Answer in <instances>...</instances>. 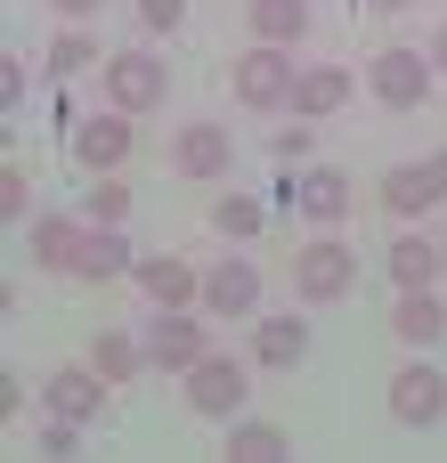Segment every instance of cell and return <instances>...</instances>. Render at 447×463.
Segmentation results:
<instances>
[{
  "label": "cell",
  "instance_id": "1",
  "mask_svg": "<svg viewBox=\"0 0 447 463\" xmlns=\"http://www.w3.org/2000/svg\"><path fill=\"white\" fill-rule=\"evenodd\" d=\"M293 293H301L309 309L350 301V293H358V252H350V236H309V244L293 252Z\"/></svg>",
  "mask_w": 447,
  "mask_h": 463
},
{
  "label": "cell",
  "instance_id": "2",
  "mask_svg": "<svg viewBox=\"0 0 447 463\" xmlns=\"http://www.w3.org/2000/svg\"><path fill=\"white\" fill-rule=\"evenodd\" d=\"M228 81H236V106H244V114H293V81H301V65H293L285 49L252 41V49L228 65Z\"/></svg>",
  "mask_w": 447,
  "mask_h": 463
},
{
  "label": "cell",
  "instance_id": "3",
  "mask_svg": "<svg viewBox=\"0 0 447 463\" xmlns=\"http://www.w3.org/2000/svg\"><path fill=\"white\" fill-rule=\"evenodd\" d=\"M244 399H252V366H244V358L204 350V358L187 366V415H204V423H236Z\"/></svg>",
  "mask_w": 447,
  "mask_h": 463
},
{
  "label": "cell",
  "instance_id": "4",
  "mask_svg": "<svg viewBox=\"0 0 447 463\" xmlns=\"http://www.w3.org/2000/svg\"><path fill=\"white\" fill-rule=\"evenodd\" d=\"M98 73H106V106H122V114H155L171 98V65L155 49H114Z\"/></svg>",
  "mask_w": 447,
  "mask_h": 463
},
{
  "label": "cell",
  "instance_id": "5",
  "mask_svg": "<svg viewBox=\"0 0 447 463\" xmlns=\"http://www.w3.org/2000/svg\"><path fill=\"white\" fill-rule=\"evenodd\" d=\"M432 81H440V65H432V49H383L375 65H366V90L391 106V114H415L423 98H432Z\"/></svg>",
  "mask_w": 447,
  "mask_h": 463
},
{
  "label": "cell",
  "instance_id": "6",
  "mask_svg": "<svg viewBox=\"0 0 447 463\" xmlns=\"http://www.w3.org/2000/svg\"><path fill=\"white\" fill-rule=\"evenodd\" d=\"M171 171L195 179V187H220L236 171V138L220 122H187V130H171Z\"/></svg>",
  "mask_w": 447,
  "mask_h": 463
},
{
  "label": "cell",
  "instance_id": "7",
  "mask_svg": "<svg viewBox=\"0 0 447 463\" xmlns=\"http://www.w3.org/2000/svg\"><path fill=\"white\" fill-rule=\"evenodd\" d=\"M204 350H212V326L195 309H155V326H147V366L155 374H187Z\"/></svg>",
  "mask_w": 447,
  "mask_h": 463
},
{
  "label": "cell",
  "instance_id": "8",
  "mask_svg": "<svg viewBox=\"0 0 447 463\" xmlns=\"http://www.w3.org/2000/svg\"><path fill=\"white\" fill-rule=\"evenodd\" d=\"M138 114H122V106H106V114H90V122H73V163L98 179V171H122L130 163V146H138V130H130Z\"/></svg>",
  "mask_w": 447,
  "mask_h": 463
},
{
  "label": "cell",
  "instance_id": "9",
  "mask_svg": "<svg viewBox=\"0 0 447 463\" xmlns=\"http://www.w3.org/2000/svg\"><path fill=\"white\" fill-rule=\"evenodd\" d=\"M447 415V374L440 366H399L391 374V423L399 431H432Z\"/></svg>",
  "mask_w": 447,
  "mask_h": 463
},
{
  "label": "cell",
  "instance_id": "10",
  "mask_svg": "<svg viewBox=\"0 0 447 463\" xmlns=\"http://www.w3.org/2000/svg\"><path fill=\"white\" fill-rule=\"evenodd\" d=\"M130 285L147 293V309H195V301H204V277H195L179 252H138Z\"/></svg>",
  "mask_w": 447,
  "mask_h": 463
},
{
  "label": "cell",
  "instance_id": "11",
  "mask_svg": "<svg viewBox=\"0 0 447 463\" xmlns=\"http://www.w3.org/2000/svg\"><path fill=\"white\" fill-rule=\"evenodd\" d=\"M195 309L204 317H261V260H212Z\"/></svg>",
  "mask_w": 447,
  "mask_h": 463
},
{
  "label": "cell",
  "instance_id": "12",
  "mask_svg": "<svg viewBox=\"0 0 447 463\" xmlns=\"http://www.w3.org/2000/svg\"><path fill=\"white\" fill-rule=\"evenodd\" d=\"M106 374L98 366H57L49 383H41V415H65V423H98L106 415Z\"/></svg>",
  "mask_w": 447,
  "mask_h": 463
},
{
  "label": "cell",
  "instance_id": "13",
  "mask_svg": "<svg viewBox=\"0 0 447 463\" xmlns=\"http://www.w3.org/2000/svg\"><path fill=\"white\" fill-rule=\"evenodd\" d=\"M81 244H90V220H65V212H41V220L24 228V260H33V269H57V277H73Z\"/></svg>",
  "mask_w": 447,
  "mask_h": 463
},
{
  "label": "cell",
  "instance_id": "14",
  "mask_svg": "<svg viewBox=\"0 0 447 463\" xmlns=\"http://www.w3.org/2000/svg\"><path fill=\"white\" fill-rule=\"evenodd\" d=\"M293 203H301L318 228H342V220H350V171H334V163H309V171L293 179Z\"/></svg>",
  "mask_w": 447,
  "mask_h": 463
},
{
  "label": "cell",
  "instance_id": "15",
  "mask_svg": "<svg viewBox=\"0 0 447 463\" xmlns=\"http://www.w3.org/2000/svg\"><path fill=\"white\" fill-rule=\"evenodd\" d=\"M301 358H309V317H285V309H277V317H261V326H252V366L293 374Z\"/></svg>",
  "mask_w": 447,
  "mask_h": 463
},
{
  "label": "cell",
  "instance_id": "16",
  "mask_svg": "<svg viewBox=\"0 0 447 463\" xmlns=\"http://www.w3.org/2000/svg\"><path fill=\"white\" fill-rule=\"evenodd\" d=\"M244 24H252V41H269V49H301L309 24H318V8H309V0H244Z\"/></svg>",
  "mask_w": 447,
  "mask_h": 463
},
{
  "label": "cell",
  "instance_id": "17",
  "mask_svg": "<svg viewBox=\"0 0 447 463\" xmlns=\"http://www.w3.org/2000/svg\"><path fill=\"white\" fill-rule=\"evenodd\" d=\"M350 65H301V81H293V114L301 122H326V114H342L350 106Z\"/></svg>",
  "mask_w": 447,
  "mask_h": 463
},
{
  "label": "cell",
  "instance_id": "18",
  "mask_svg": "<svg viewBox=\"0 0 447 463\" xmlns=\"http://www.w3.org/2000/svg\"><path fill=\"white\" fill-rule=\"evenodd\" d=\"M383 203H391V220H423L447 195H440V179H432V163H391L383 171Z\"/></svg>",
  "mask_w": 447,
  "mask_h": 463
},
{
  "label": "cell",
  "instance_id": "19",
  "mask_svg": "<svg viewBox=\"0 0 447 463\" xmlns=\"http://www.w3.org/2000/svg\"><path fill=\"white\" fill-rule=\"evenodd\" d=\"M391 334L407 342V350H432V342H447V301L423 285V293H399V309H391Z\"/></svg>",
  "mask_w": 447,
  "mask_h": 463
},
{
  "label": "cell",
  "instance_id": "20",
  "mask_svg": "<svg viewBox=\"0 0 447 463\" xmlns=\"http://www.w3.org/2000/svg\"><path fill=\"white\" fill-rule=\"evenodd\" d=\"M130 269H138L130 236H122V228H90V244H81L73 277H90V285H114V277H130Z\"/></svg>",
  "mask_w": 447,
  "mask_h": 463
},
{
  "label": "cell",
  "instance_id": "21",
  "mask_svg": "<svg viewBox=\"0 0 447 463\" xmlns=\"http://www.w3.org/2000/svg\"><path fill=\"white\" fill-rule=\"evenodd\" d=\"M391 285H399V293H423V285H440V244L407 228V236L391 244Z\"/></svg>",
  "mask_w": 447,
  "mask_h": 463
},
{
  "label": "cell",
  "instance_id": "22",
  "mask_svg": "<svg viewBox=\"0 0 447 463\" xmlns=\"http://www.w3.org/2000/svg\"><path fill=\"white\" fill-rule=\"evenodd\" d=\"M220 456H236V463H285L293 456V439H285V423H228V448Z\"/></svg>",
  "mask_w": 447,
  "mask_h": 463
},
{
  "label": "cell",
  "instance_id": "23",
  "mask_svg": "<svg viewBox=\"0 0 447 463\" xmlns=\"http://www.w3.org/2000/svg\"><path fill=\"white\" fill-rule=\"evenodd\" d=\"M261 228H269V203H261V195H212V236L252 244Z\"/></svg>",
  "mask_w": 447,
  "mask_h": 463
},
{
  "label": "cell",
  "instance_id": "24",
  "mask_svg": "<svg viewBox=\"0 0 447 463\" xmlns=\"http://www.w3.org/2000/svg\"><path fill=\"white\" fill-rule=\"evenodd\" d=\"M90 366H98L106 383H130V374H147V342H130V334H98V342H90Z\"/></svg>",
  "mask_w": 447,
  "mask_h": 463
},
{
  "label": "cell",
  "instance_id": "25",
  "mask_svg": "<svg viewBox=\"0 0 447 463\" xmlns=\"http://www.w3.org/2000/svg\"><path fill=\"white\" fill-rule=\"evenodd\" d=\"M81 220H90V228H122V220H130V187H122L114 171H98V179H90V212H81Z\"/></svg>",
  "mask_w": 447,
  "mask_h": 463
},
{
  "label": "cell",
  "instance_id": "26",
  "mask_svg": "<svg viewBox=\"0 0 447 463\" xmlns=\"http://www.w3.org/2000/svg\"><path fill=\"white\" fill-rule=\"evenodd\" d=\"M90 65H106V57H98V41H90L81 24H65V33L49 41V73H90Z\"/></svg>",
  "mask_w": 447,
  "mask_h": 463
},
{
  "label": "cell",
  "instance_id": "27",
  "mask_svg": "<svg viewBox=\"0 0 447 463\" xmlns=\"http://www.w3.org/2000/svg\"><path fill=\"white\" fill-rule=\"evenodd\" d=\"M309 146H318V130H309L301 114H293L285 130H269V155H277V163H309Z\"/></svg>",
  "mask_w": 447,
  "mask_h": 463
},
{
  "label": "cell",
  "instance_id": "28",
  "mask_svg": "<svg viewBox=\"0 0 447 463\" xmlns=\"http://www.w3.org/2000/svg\"><path fill=\"white\" fill-rule=\"evenodd\" d=\"M81 431H90V423H65V415H41L33 448H41V456H73V448H81Z\"/></svg>",
  "mask_w": 447,
  "mask_h": 463
},
{
  "label": "cell",
  "instance_id": "29",
  "mask_svg": "<svg viewBox=\"0 0 447 463\" xmlns=\"http://www.w3.org/2000/svg\"><path fill=\"white\" fill-rule=\"evenodd\" d=\"M130 8H138L147 33H179V24H187V0H130Z\"/></svg>",
  "mask_w": 447,
  "mask_h": 463
},
{
  "label": "cell",
  "instance_id": "30",
  "mask_svg": "<svg viewBox=\"0 0 447 463\" xmlns=\"http://www.w3.org/2000/svg\"><path fill=\"white\" fill-rule=\"evenodd\" d=\"M24 195H33V187H24V171L8 163V171H0V220H8V228L24 220Z\"/></svg>",
  "mask_w": 447,
  "mask_h": 463
},
{
  "label": "cell",
  "instance_id": "31",
  "mask_svg": "<svg viewBox=\"0 0 447 463\" xmlns=\"http://www.w3.org/2000/svg\"><path fill=\"white\" fill-rule=\"evenodd\" d=\"M16 98H24V57H0V106L16 114Z\"/></svg>",
  "mask_w": 447,
  "mask_h": 463
},
{
  "label": "cell",
  "instance_id": "32",
  "mask_svg": "<svg viewBox=\"0 0 447 463\" xmlns=\"http://www.w3.org/2000/svg\"><path fill=\"white\" fill-rule=\"evenodd\" d=\"M49 8H57V24H90V16H98L106 0H49Z\"/></svg>",
  "mask_w": 447,
  "mask_h": 463
},
{
  "label": "cell",
  "instance_id": "33",
  "mask_svg": "<svg viewBox=\"0 0 447 463\" xmlns=\"http://www.w3.org/2000/svg\"><path fill=\"white\" fill-rule=\"evenodd\" d=\"M432 179H440V195H447V146H440V155H432Z\"/></svg>",
  "mask_w": 447,
  "mask_h": 463
},
{
  "label": "cell",
  "instance_id": "34",
  "mask_svg": "<svg viewBox=\"0 0 447 463\" xmlns=\"http://www.w3.org/2000/svg\"><path fill=\"white\" fill-rule=\"evenodd\" d=\"M432 65H440V73H447V24H440V41H432Z\"/></svg>",
  "mask_w": 447,
  "mask_h": 463
},
{
  "label": "cell",
  "instance_id": "35",
  "mask_svg": "<svg viewBox=\"0 0 447 463\" xmlns=\"http://www.w3.org/2000/svg\"><path fill=\"white\" fill-rule=\"evenodd\" d=\"M366 8H415V0H366Z\"/></svg>",
  "mask_w": 447,
  "mask_h": 463
},
{
  "label": "cell",
  "instance_id": "36",
  "mask_svg": "<svg viewBox=\"0 0 447 463\" xmlns=\"http://www.w3.org/2000/svg\"><path fill=\"white\" fill-rule=\"evenodd\" d=\"M440 277H447V244H440Z\"/></svg>",
  "mask_w": 447,
  "mask_h": 463
}]
</instances>
